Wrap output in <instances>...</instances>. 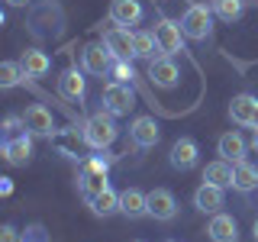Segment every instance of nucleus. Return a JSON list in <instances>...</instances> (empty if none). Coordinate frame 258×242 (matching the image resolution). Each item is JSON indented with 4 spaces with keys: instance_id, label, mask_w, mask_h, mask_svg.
I'll return each instance as SVG.
<instances>
[{
    "instance_id": "nucleus-19",
    "label": "nucleus",
    "mask_w": 258,
    "mask_h": 242,
    "mask_svg": "<svg viewBox=\"0 0 258 242\" xmlns=\"http://www.w3.org/2000/svg\"><path fill=\"white\" fill-rule=\"evenodd\" d=\"M223 200H226V188H216V184H210V181H204L194 191V207H197L200 213H220Z\"/></svg>"
},
{
    "instance_id": "nucleus-9",
    "label": "nucleus",
    "mask_w": 258,
    "mask_h": 242,
    "mask_svg": "<svg viewBox=\"0 0 258 242\" xmlns=\"http://www.w3.org/2000/svg\"><path fill=\"white\" fill-rule=\"evenodd\" d=\"M23 123H26V133L36 136V139H52V133H55L52 110L42 107V103H29L26 113H23Z\"/></svg>"
},
{
    "instance_id": "nucleus-7",
    "label": "nucleus",
    "mask_w": 258,
    "mask_h": 242,
    "mask_svg": "<svg viewBox=\"0 0 258 242\" xmlns=\"http://www.w3.org/2000/svg\"><path fill=\"white\" fill-rule=\"evenodd\" d=\"M103 45L113 52V58H136V32H129V26H107L103 29Z\"/></svg>"
},
{
    "instance_id": "nucleus-37",
    "label": "nucleus",
    "mask_w": 258,
    "mask_h": 242,
    "mask_svg": "<svg viewBox=\"0 0 258 242\" xmlns=\"http://www.w3.org/2000/svg\"><path fill=\"white\" fill-rule=\"evenodd\" d=\"M136 242H142V239H136Z\"/></svg>"
},
{
    "instance_id": "nucleus-4",
    "label": "nucleus",
    "mask_w": 258,
    "mask_h": 242,
    "mask_svg": "<svg viewBox=\"0 0 258 242\" xmlns=\"http://www.w3.org/2000/svg\"><path fill=\"white\" fill-rule=\"evenodd\" d=\"M48 142H52V149L58 152V155L71 158V161H84V158H87V155H84V145H87V139H84V129H75V126L55 129Z\"/></svg>"
},
{
    "instance_id": "nucleus-32",
    "label": "nucleus",
    "mask_w": 258,
    "mask_h": 242,
    "mask_svg": "<svg viewBox=\"0 0 258 242\" xmlns=\"http://www.w3.org/2000/svg\"><path fill=\"white\" fill-rule=\"evenodd\" d=\"M26 133V123H23V116H7L4 119V139H10V136H20Z\"/></svg>"
},
{
    "instance_id": "nucleus-5",
    "label": "nucleus",
    "mask_w": 258,
    "mask_h": 242,
    "mask_svg": "<svg viewBox=\"0 0 258 242\" xmlns=\"http://www.w3.org/2000/svg\"><path fill=\"white\" fill-rule=\"evenodd\" d=\"M100 103H103L107 113H113V116H129V110L136 107V94H133L129 84H123V81H113V84L103 87Z\"/></svg>"
},
{
    "instance_id": "nucleus-3",
    "label": "nucleus",
    "mask_w": 258,
    "mask_h": 242,
    "mask_svg": "<svg viewBox=\"0 0 258 242\" xmlns=\"http://www.w3.org/2000/svg\"><path fill=\"white\" fill-rule=\"evenodd\" d=\"M181 29L184 36L194 39V42H204V39L213 36V7L207 4H190L181 16Z\"/></svg>"
},
{
    "instance_id": "nucleus-12",
    "label": "nucleus",
    "mask_w": 258,
    "mask_h": 242,
    "mask_svg": "<svg viewBox=\"0 0 258 242\" xmlns=\"http://www.w3.org/2000/svg\"><path fill=\"white\" fill-rule=\"evenodd\" d=\"M177 78H181V71H177V62L171 55H158L155 62H149V81L161 91H171L177 87Z\"/></svg>"
},
{
    "instance_id": "nucleus-28",
    "label": "nucleus",
    "mask_w": 258,
    "mask_h": 242,
    "mask_svg": "<svg viewBox=\"0 0 258 242\" xmlns=\"http://www.w3.org/2000/svg\"><path fill=\"white\" fill-rule=\"evenodd\" d=\"M213 16H220L223 23H236L242 10H245V0H213Z\"/></svg>"
},
{
    "instance_id": "nucleus-24",
    "label": "nucleus",
    "mask_w": 258,
    "mask_h": 242,
    "mask_svg": "<svg viewBox=\"0 0 258 242\" xmlns=\"http://www.w3.org/2000/svg\"><path fill=\"white\" fill-rule=\"evenodd\" d=\"M20 65L29 78H45L48 71H52V58H48L42 48H26V52L20 55Z\"/></svg>"
},
{
    "instance_id": "nucleus-34",
    "label": "nucleus",
    "mask_w": 258,
    "mask_h": 242,
    "mask_svg": "<svg viewBox=\"0 0 258 242\" xmlns=\"http://www.w3.org/2000/svg\"><path fill=\"white\" fill-rule=\"evenodd\" d=\"M4 4H7V7H26L29 0H4Z\"/></svg>"
},
{
    "instance_id": "nucleus-23",
    "label": "nucleus",
    "mask_w": 258,
    "mask_h": 242,
    "mask_svg": "<svg viewBox=\"0 0 258 242\" xmlns=\"http://www.w3.org/2000/svg\"><path fill=\"white\" fill-rule=\"evenodd\" d=\"M232 188H236L239 194H248L258 188V165H252L248 158H242L232 165Z\"/></svg>"
},
{
    "instance_id": "nucleus-2",
    "label": "nucleus",
    "mask_w": 258,
    "mask_h": 242,
    "mask_svg": "<svg viewBox=\"0 0 258 242\" xmlns=\"http://www.w3.org/2000/svg\"><path fill=\"white\" fill-rule=\"evenodd\" d=\"M84 129V139H87V149H94V152H107L113 142H116V136H119V126H116V116L107 110H100V113H91L87 116V123L81 126Z\"/></svg>"
},
{
    "instance_id": "nucleus-13",
    "label": "nucleus",
    "mask_w": 258,
    "mask_h": 242,
    "mask_svg": "<svg viewBox=\"0 0 258 242\" xmlns=\"http://www.w3.org/2000/svg\"><path fill=\"white\" fill-rule=\"evenodd\" d=\"M58 94L64 100L71 103H81L87 94V78H84V68H78V65H71V68H64L58 75Z\"/></svg>"
},
{
    "instance_id": "nucleus-35",
    "label": "nucleus",
    "mask_w": 258,
    "mask_h": 242,
    "mask_svg": "<svg viewBox=\"0 0 258 242\" xmlns=\"http://www.w3.org/2000/svg\"><path fill=\"white\" fill-rule=\"evenodd\" d=\"M252 236H255V242H258V220L252 223Z\"/></svg>"
},
{
    "instance_id": "nucleus-14",
    "label": "nucleus",
    "mask_w": 258,
    "mask_h": 242,
    "mask_svg": "<svg viewBox=\"0 0 258 242\" xmlns=\"http://www.w3.org/2000/svg\"><path fill=\"white\" fill-rule=\"evenodd\" d=\"M129 139L133 145H139V149H152V145H158L161 139V126L155 116H136L133 123H129Z\"/></svg>"
},
{
    "instance_id": "nucleus-18",
    "label": "nucleus",
    "mask_w": 258,
    "mask_h": 242,
    "mask_svg": "<svg viewBox=\"0 0 258 242\" xmlns=\"http://www.w3.org/2000/svg\"><path fill=\"white\" fill-rule=\"evenodd\" d=\"M142 16L145 10L139 0H110V20L116 26H139Z\"/></svg>"
},
{
    "instance_id": "nucleus-21",
    "label": "nucleus",
    "mask_w": 258,
    "mask_h": 242,
    "mask_svg": "<svg viewBox=\"0 0 258 242\" xmlns=\"http://www.w3.org/2000/svg\"><path fill=\"white\" fill-rule=\"evenodd\" d=\"M210 242H239V226L229 213H213V220L207 226Z\"/></svg>"
},
{
    "instance_id": "nucleus-27",
    "label": "nucleus",
    "mask_w": 258,
    "mask_h": 242,
    "mask_svg": "<svg viewBox=\"0 0 258 242\" xmlns=\"http://www.w3.org/2000/svg\"><path fill=\"white\" fill-rule=\"evenodd\" d=\"M91 204V213L94 216H110V213H116L119 210V194L113 191V188H107L103 194H97L94 200H87Z\"/></svg>"
},
{
    "instance_id": "nucleus-31",
    "label": "nucleus",
    "mask_w": 258,
    "mask_h": 242,
    "mask_svg": "<svg viewBox=\"0 0 258 242\" xmlns=\"http://www.w3.org/2000/svg\"><path fill=\"white\" fill-rule=\"evenodd\" d=\"M20 242H48L45 226H42V223H32V226H26V229L20 232Z\"/></svg>"
},
{
    "instance_id": "nucleus-8",
    "label": "nucleus",
    "mask_w": 258,
    "mask_h": 242,
    "mask_svg": "<svg viewBox=\"0 0 258 242\" xmlns=\"http://www.w3.org/2000/svg\"><path fill=\"white\" fill-rule=\"evenodd\" d=\"M155 32V39H158V45H161V55H177V52H184V29H181V20H168V16H161L158 20V26L152 29Z\"/></svg>"
},
{
    "instance_id": "nucleus-1",
    "label": "nucleus",
    "mask_w": 258,
    "mask_h": 242,
    "mask_svg": "<svg viewBox=\"0 0 258 242\" xmlns=\"http://www.w3.org/2000/svg\"><path fill=\"white\" fill-rule=\"evenodd\" d=\"M110 161L113 155H91V158H84L78 165V191H81V197L84 200H94L97 194H103L110 188V181H107V171H110Z\"/></svg>"
},
{
    "instance_id": "nucleus-29",
    "label": "nucleus",
    "mask_w": 258,
    "mask_h": 242,
    "mask_svg": "<svg viewBox=\"0 0 258 242\" xmlns=\"http://www.w3.org/2000/svg\"><path fill=\"white\" fill-rule=\"evenodd\" d=\"M26 78H29V75L23 71L20 62H4V65H0V87H4V91H10V87L23 84Z\"/></svg>"
},
{
    "instance_id": "nucleus-25",
    "label": "nucleus",
    "mask_w": 258,
    "mask_h": 242,
    "mask_svg": "<svg viewBox=\"0 0 258 242\" xmlns=\"http://www.w3.org/2000/svg\"><path fill=\"white\" fill-rule=\"evenodd\" d=\"M204 181L216 184V188H232V161L226 158H216L204 168Z\"/></svg>"
},
{
    "instance_id": "nucleus-22",
    "label": "nucleus",
    "mask_w": 258,
    "mask_h": 242,
    "mask_svg": "<svg viewBox=\"0 0 258 242\" xmlns=\"http://www.w3.org/2000/svg\"><path fill=\"white\" fill-rule=\"evenodd\" d=\"M216 149H220V155L226 158V161H242L245 158V152H248V142L242 139V136L236 133V129H229V133H223L220 136V142H216Z\"/></svg>"
},
{
    "instance_id": "nucleus-20",
    "label": "nucleus",
    "mask_w": 258,
    "mask_h": 242,
    "mask_svg": "<svg viewBox=\"0 0 258 242\" xmlns=\"http://www.w3.org/2000/svg\"><path fill=\"white\" fill-rule=\"evenodd\" d=\"M119 213L129 216V220L149 216V194H142L139 188H126L119 194Z\"/></svg>"
},
{
    "instance_id": "nucleus-33",
    "label": "nucleus",
    "mask_w": 258,
    "mask_h": 242,
    "mask_svg": "<svg viewBox=\"0 0 258 242\" xmlns=\"http://www.w3.org/2000/svg\"><path fill=\"white\" fill-rule=\"evenodd\" d=\"M0 242H20V232H16L10 223H7V226H0Z\"/></svg>"
},
{
    "instance_id": "nucleus-17",
    "label": "nucleus",
    "mask_w": 258,
    "mask_h": 242,
    "mask_svg": "<svg viewBox=\"0 0 258 242\" xmlns=\"http://www.w3.org/2000/svg\"><path fill=\"white\" fill-rule=\"evenodd\" d=\"M197 161H200V145L194 142L190 136H181V139L171 145V168H177V171H190Z\"/></svg>"
},
{
    "instance_id": "nucleus-6",
    "label": "nucleus",
    "mask_w": 258,
    "mask_h": 242,
    "mask_svg": "<svg viewBox=\"0 0 258 242\" xmlns=\"http://www.w3.org/2000/svg\"><path fill=\"white\" fill-rule=\"evenodd\" d=\"M61 26H64V16H61L55 0L42 4L36 13H32V20H29V29L36 32V36H42V39H55L61 32Z\"/></svg>"
},
{
    "instance_id": "nucleus-26",
    "label": "nucleus",
    "mask_w": 258,
    "mask_h": 242,
    "mask_svg": "<svg viewBox=\"0 0 258 242\" xmlns=\"http://www.w3.org/2000/svg\"><path fill=\"white\" fill-rule=\"evenodd\" d=\"M158 55H161V45H158L155 32H149V29L136 32V58H145V62H155Z\"/></svg>"
},
{
    "instance_id": "nucleus-16",
    "label": "nucleus",
    "mask_w": 258,
    "mask_h": 242,
    "mask_svg": "<svg viewBox=\"0 0 258 242\" xmlns=\"http://www.w3.org/2000/svg\"><path fill=\"white\" fill-rule=\"evenodd\" d=\"M149 216H152V220H158V223H171L174 216H177L174 194L165 191V188H155V191H152L149 194Z\"/></svg>"
},
{
    "instance_id": "nucleus-11",
    "label": "nucleus",
    "mask_w": 258,
    "mask_h": 242,
    "mask_svg": "<svg viewBox=\"0 0 258 242\" xmlns=\"http://www.w3.org/2000/svg\"><path fill=\"white\" fill-rule=\"evenodd\" d=\"M0 155H4L7 165H13V168L29 165V158H32V136L29 133H20V136L4 139V142H0Z\"/></svg>"
},
{
    "instance_id": "nucleus-15",
    "label": "nucleus",
    "mask_w": 258,
    "mask_h": 242,
    "mask_svg": "<svg viewBox=\"0 0 258 242\" xmlns=\"http://www.w3.org/2000/svg\"><path fill=\"white\" fill-rule=\"evenodd\" d=\"M229 116L239 126H252L258 129V97L255 94H236L229 100Z\"/></svg>"
},
{
    "instance_id": "nucleus-36",
    "label": "nucleus",
    "mask_w": 258,
    "mask_h": 242,
    "mask_svg": "<svg viewBox=\"0 0 258 242\" xmlns=\"http://www.w3.org/2000/svg\"><path fill=\"white\" fill-rule=\"evenodd\" d=\"M165 242H174V239H165Z\"/></svg>"
},
{
    "instance_id": "nucleus-10",
    "label": "nucleus",
    "mask_w": 258,
    "mask_h": 242,
    "mask_svg": "<svg viewBox=\"0 0 258 242\" xmlns=\"http://www.w3.org/2000/svg\"><path fill=\"white\" fill-rule=\"evenodd\" d=\"M113 62H116V58H113V52L103 45V39H100V42L84 45V52H81V68H84L87 75H110Z\"/></svg>"
},
{
    "instance_id": "nucleus-30",
    "label": "nucleus",
    "mask_w": 258,
    "mask_h": 242,
    "mask_svg": "<svg viewBox=\"0 0 258 242\" xmlns=\"http://www.w3.org/2000/svg\"><path fill=\"white\" fill-rule=\"evenodd\" d=\"M110 75H113V81H123V84H129V81L136 78V71H133V65H129V62L116 58V62H113V68H110Z\"/></svg>"
}]
</instances>
